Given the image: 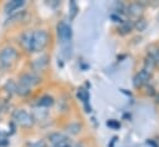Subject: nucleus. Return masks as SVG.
<instances>
[{
  "label": "nucleus",
  "mask_w": 159,
  "mask_h": 147,
  "mask_svg": "<svg viewBox=\"0 0 159 147\" xmlns=\"http://www.w3.org/2000/svg\"><path fill=\"white\" fill-rule=\"evenodd\" d=\"M147 143H148V145H150L152 147H159V145H157L153 140H148V141H147Z\"/></svg>",
  "instance_id": "obj_30"
},
{
  "label": "nucleus",
  "mask_w": 159,
  "mask_h": 147,
  "mask_svg": "<svg viewBox=\"0 0 159 147\" xmlns=\"http://www.w3.org/2000/svg\"><path fill=\"white\" fill-rule=\"evenodd\" d=\"M48 42V33L45 30H36L32 32V48L34 52H41Z\"/></svg>",
  "instance_id": "obj_3"
},
{
  "label": "nucleus",
  "mask_w": 159,
  "mask_h": 147,
  "mask_svg": "<svg viewBox=\"0 0 159 147\" xmlns=\"http://www.w3.org/2000/svg\"><path fill=\"white\" fill-rule=\"evenodd\" d=\"M77 98L84 104V109L87 112H91V106H89V93L83 89V88H80L77 90Z\"/></svg>",
  "instance_id": "obj_11"
},
{
  "label": "nucleus",
  "mask_w": 159,
  "mask_h": 147,
  "mask_svg": "<svg viewBox=\"0 0 159 147\" xmlns=\"http://www.w3.org/2000/svg\"><path fill=\"white\" fill-rule=\"evenodd\" d=\"M124 11H125V6H124L123 2H120V1L114 2V14L120 15V14H123Z\"/></svg>",
  "instance_id": "obj_24"
},
{
  "label": "nucleus",
  "mask_w": 159,
  "mask_h": 147,
  "mask_svg": "<svg viewBox=\"0 0 159 147\" xmlns=\"http://www.w3.org/2000/svg\"><path fill=\"white\" fill-rule=\"evenodd\" d=\"M15 93L19 94L20 96H26V95H29L31 93V90H30V88H27V86H25V85L19 83V84H16V91Z\"/></svg>",
  "instance_id": "obj_19"
},
{
  "label": "nucleus",
  "mask_w": 159,
  "mask_h": 147,
  "mask_svg": "<svg viewBox=\"0 0 159 147\" xmlns=\"http://www.w3.org/2000/svg\"><path fill=\"white\" fill-rule=\"evenodd\" d=\"M77 11H78V7H77L76 2H75L73 0H72V1H70V15H71V19H73V17L76 16Z\"/></svg>",
  "instance_id": "obj_25"
},
{
  "label": "nucleus",
  "mask_w": 159,
  "mask_h": 147,
  "mask_svg": "<svg viewBox=\"0 0 159 147\" xmlns=\"http://www.w3.org/2000/svg\"><path fill=\"white\" fill-rule=\"evenodd\" d=\"M62 44H63V47H62V53H63V56H65L66 58H70L71 54H72V47H71L70 42L62 43Z\"/></svg>",
  "instance_id": "obj_22"
},
{
  "label": "nucleus",
  "mask_w": 159,
  "mask_h": 147,
  "mask_svg": "<svg viewBox=\"0 0 159 147\" xmlns=\"http://www.w3.org/2000/svg\"><path fill=\"white\" fill-rule=\"evenodd\" d=\"M125 11L128 14L129 17H137L139 19V16L143 14V5L140 2H130L127 7Z\"/></svg>",
  "instance_id": "obj_8"
},
{
  "label": "nucleus",
  "mask_w": 159,
  "mask_h": 147,
  "mask_svg": "<svg viewBox=\"0 0 159 147\" xmlns=\"http://www.w3.org/2000/svg\"><path fill=\"white\" fill-rule=\"evenodd\" d=\"M111 19H112L114 22H119V23L123 22V20L120 19V15H118V14H112V15H111Z\"/></svg>",
  "instance_id": "obj_28"
},
{
  "label": "nucleus",
  "mask_w": 159,
  "mask_h": 147,
  "mask_svg": "<svg viewBox=\"0 0 159 147\" xmlns=\"http://www.w3.org/2000/svg\"><path fill=\"white\" fill-rule=\"evenodd\" d=\"M116 140H117V137H113V138H112V142L109 143V147H113V143L116 142Z\"/></svg>",
  "instance_id": "obj_31"
},
{
  "label": "nucleus",
  "mask_w": 159,
  "mask_h": 147,
  "mask_svg": "<svg viewBox=\"0 0 159 147\" xmlns=\"http://www.w3.org/2000/svg\"><path fill=\"white\" fill-rule=\"evenodd\" d=\"M149 79H150V73H149L148 70H145V69H142V70H139V72L134 75L133 84H134L135 88H140V86L148 84Z\"/></svg>",
  "instance_id": "obj_6"
},
{
  "label": "nucleus",
  "mask_w": 159,
  "mask_h": 147,
  "mask_svg": "<svg viewBox=\"0 0 159 147\" xmlns=\"http://www.w3.org/2000/svg\"><path fill=\"white\" fill-rule=\"evenodd\" d=\"M53 103H55V100H53V98L51 96V95H42L39 100H37V106L39 107H50V106H52L53 105Z\"/></svg>",
  "instance_id": "obj_14"
},
{
  "label": "nucleus",
  "mask_w": 159,
  "mask_h": 147,
  "mask_svg": "<svg viewBox=\"0 0 159 147\" xmlns=\"http://www.w3.org/2000/svg\"><path fill=\"white\" fill-rule=\"evenodd\" d=\"M72 147H83V146H81V145H75V146H72Z\"/></svg>",
  "instance_id": "obj_32"
},
{
  "label": "nucleus",
  "mask_w": 159,
  "mask_h": 147,
  "mask_svg": "<svg viewBox=\"0 0 159 147\" xmlns=\"http://www.w3.org/2000/svg\"><path fill=\"white\" fill-rule=\"evenodd\" d=\"M25 15H26V11H25V10H21V11H19V12L11 15L10 17H7L6 21H5V25L12 23V22H15V21H20V20H22V17H24Z\"/></svg>",
  "instance_id": "obj_16"
},
{
  "label": "nucleus",
  "mask_w": 159,
  "mask_h": 147,
  "mask_svg": "<svg viewBox=\"0 0 159 147\" xmlns=\"http://www.w3.org/2000/svg\"><path fill=\"white\" fill-rule=\"evenodd\" d=\"M4 89H5L9 94H12V93L16 91V83L12 82V80H7V82L5 83V85H4Z\"/></svg>",
  "instance_id": "obj_21"
},
{
  "label": "nucleus",
  "mask_w": 159,
  "mask_h": 147,
  "mask_svg": "<svg viewBox=\"0 0 159 147\" xmlns=\"http://www.w3.org/2000/svg\"><path fill=\"white\" fill-rule=\"evenodd\" d=\"M144 65H145V70H148L149 73H150V70L154 68V65H155V62H154V59H153V57L152 56H147L145 57V59H144Z\"/></svg>",
  "instance_id": "obj_20"
},
{
  "label": "nucleus",
  "mask_w": 159,
  "mask_h": 147,
  "mask_svg": "<svg viewBox=\"0 0 159 147\" xmlns=\"http://www.w3.org/2000/svg\"><path fill=\"white\" fill-rule=\"evenodd\" d=\"M20 44L27 53L34 52V48H32V32H29V31L24 32L20 36Z\"/></svg>",
  "instance_id": "obj_7"
},
{
  "label": "nucleus",
  "mask_w": 159,
  "mask_h": 147,
  "mask_svg": "<svg viewBox=\"0 0 159 147\" xmlns=\"http://www.w3.org/2000/svg\"><path fill=\"white\" fill-rule=\"evenodd\" d=\"M132 28H133V22L132 21H123L122 23H120V26H119V32L122 33V35H127V33H129L130 31H132Z\"/></svg>",
  "instance_id": "obj_17"
},
{
  "label": "nucleus",
  "mask_w": 159,
  "mask_h": 147,
  "mask_svg": "<svg viewBox=\"0 0 159 147\" xmlns=\"http://www.w3.org/2000/svg\"><path fill=\"white\" fill-rule=\"evenodd\" d=\"M52 147H72V143H71L70 138H67V140H65V141H62V142H60L58 145H55V146H52Z\"/></svg>",
  "instance_id": "obj_27"
},
{
  "label": "nucleus",
  "mask_w": 159,
  "mask_h": 147,
  "mask_svg": "<svg viewBox=\"0 0 159 147\" xmlns=\"http://www.w3.org/2000/svg\"><path fill=\"white\" fill-rule=\"evenodd\" d=\"M26 147H46V142L43 140H37V141H31L26 143Z\"/></svg>",
  "instance_id": "obj_23"
},
{
  "label": "nucleus",
  "mask_w": 159,
  "mask_h": 147,
  "mask_svg": "<svg viewBox=\"0 0 159 147\" xmlns=\"http://www.w3.org/2000/svg\"><path fill=\"white\" fill-rule=\"evenodd\" d=\"M48 62H50L48 56H45V54H43V56H40L39 58H36V59L32 61V63H31V68H32L35 72L43 70V69L47 67Z\"/></svg>",
  "instance_id": "obj_9"
},
{
  "label": "nucleus",
  "mask_w": 159,
  "mask_h": 147,
  "mask_svg": "<svg viewBox=\"0 0 159 147\" xmlns=\"http://www.w3.org/2000/svg\"><path fill=\"white\" fill-rule=\"evenodd\" d=\"M12 120L21 127L29 128L35 124V120L32 117V115L22 109H17L12 112Z\"/></svg>",
  "instance_id": "obj_2"
},
{
  "label": "nucleus",
  "mask_w": 159,
  "mask_h": 147,
  "mask_svg": "<svg viewBox=\"0 0 159 147\" xmlns=\"http://www.w3.org/2000/svg\"><path fill=\"white\" fill-rule=\"evenodd\" d=\"M40 82H41V78L36 73H24L19 79L20 84H22V85H25L30 89H31V86L37 85Z\"/></svg>",
  "instance_id": "obj_5"
},
{
  "label": "nucleus",
  "mask_w": 159,
  "mask_h": 147,
  "mask_svg": "<svg viewBox=\"0 0 159 147\" xmlns=\"http://www.w3.org/2000/svg\"><path fill=\"white\" fill-rule=\"evenodd\" d=\"M107 126L108 127H111V128H119L120 127V124H119V121L118 120H108L107 121Z\"/></svg>",
  "instance_id": "obj_26"
},
{
  "label": "nucleus",
  "mask_w": 159,
  "mask_h": 147,
  "mask_svg": "<svg viewBox=\"0 0 159 147\" xmlns=\"http://www.w3.org/2000/svg\"><path fill=\"white\" fill-rule=\"evenodd\" d=\"M17 59V51L14 47H5L0 51V69L6 70L14 65Z\"/></svg>",
  "instance_id": "obj_1"
},
{
  "label": "nucleus",
  "mask_w": 159,
  "mask_h": 147,
  "mask_svg": "<svg viewBox=\"0 0 159 147\" xmlns=\"http://www.w3.org/2000/svg\"><path fill=\"white\" fill-rule=\"evenodd\" d=\"M148 95H154L155 91H154V88L152 85H147V91H145Z\"/></svg>",
  "instance_id": "obj_29"
},
{
  "label": "nucleus",
  "mask_w": 159,
  "mask_h": 147,
  "mask_svg": "<svg viewBox=\"0 0 159 147\" xmlns=\"http://www.w3.org/2000/svg\"><path fill=\"white\" fill-rule=\"evenodd\" d=\"M65 128H66V132H68L70 135H77L78 132H81L82 125L78 124V122H71V124H68Z\"/></svg>",
  "instance_id": "obj_15"
},
{
  "label": "nucleus",
  "mask_w": 159,
  "mask_h": 147,
  "mask_svg": "<svg viewBox=\"0 0 159 147\" xmlns=\"http://www.w3.org/2000/svg\"><path fill=\"white\" fill-rule=\"evenodd\" d=\"M48 141L51 142V145L52 146H55V145H58L60 142H62V141H65V140H67L68 137L66 136V135H63V133H61V132H52V133H50L48 135Z\"/></svg>",
  "instance_id": "obj_13"
},
{
  "label": "nucleus",
  "mask_w": 159,
  "mask_h": 147,
  "mask_svg": "<svg viewBox=\"0 0 159 147\" xmlns=\"http://www.w3.org/2000/svg\"><path fill=\"white\" fill-rule=\"evenodd\" d=\"M31 115H32L34 120L42 121V120H45V119L48 117V110H46L45 107H39V106H37V107L34 110V112H32Z\"/></svg>",
  "instance_id": "obj_12"
},
{
  "label": "nucleus",
  "mask_w": 159,
  "mask_h": 147,
  "mask_svg": "<svg viewBox=\"0 0 159 147\" xmlns=\"http://www.w3.org/2000/svg\"><path fill=\"white\" fill-rule=\"evenodd\" d=\"M24 5H25V0H11V1H7L5 4L4 10H5L6 14H12L14 11L22 7Z\"/></svg>",
  "instance_id": "obj_10"
},
{
  "label": "nucleus",
  "mask_w": 159,
  "mask_h": 147,
  "mask_svg": "<svg viewBox=\"0 0 159 147\" xmlns=\"http://www.w3.org/2000/svg\"><path fill=\"white\" fill-rule=\"evenodd\" d=\"M147 26H148V22H147V20L143 19V17L137 19V20L134 21V23H133V27H135L137 31H144Z\"/></svg>",
  "instance_id": "obj_18"
},
{
  "label": "nucleus",
  "mask_w": 159,
  "mask_h": 147,
  "mask_svg": "<svg viewBox=\"0 0 159 147\" xmlns=\"http://www.w3.org/2000/svg\"><path fill=\"white\" fill-rule=\"evenodd\" d=\"M57 36H58V40L61 41V43H67L71 41L72 38V28L68 23H66L65 21H61L58 25H57Z\"/></svg>",
  "instance_id": "obj_4"
}]
</instances>
